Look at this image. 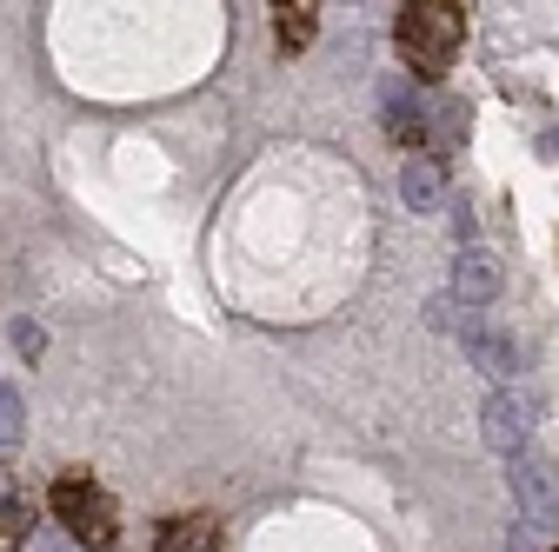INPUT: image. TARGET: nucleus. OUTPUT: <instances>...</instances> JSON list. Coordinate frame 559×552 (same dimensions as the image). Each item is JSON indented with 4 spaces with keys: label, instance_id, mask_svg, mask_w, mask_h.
<instances>
[{
    "label": "nucleus",
    "instance_id": "f257e3e1",
    "mask_svg": "<svg viewBox=\"0 0 559 552\" xmlns=\"http://www.w3.org/2000/svg\"><path fill=\"white\" fill-rule=\"evenodd\" d=\"M460 40H466L460 0H406L400 8V53H406V67L419 81H440L460 60Z\"/></svg>",
    "mask_w": 559,
    "mask_h": 552
},
{
    "label": "nucleus",
    "instance_id": "f03ea898",
    "mask_svg": "<svg viewBox=\"0 0 559 552\" xmlns=\"http://www.w3.org/2000/svg\"><path fill=\"white\" fill-rule=\"evenodd\" d=\"M53 519L74 532L87 552H114V545H120V513H114V500L100 493L94 472H60V479H53Z\"/></svg>",
    "mask_w": 559,
    "mask_h": 552
},
{
    "label": "nucleus",
    "instance_id": "7ed1b4c3",
    "mask_svg": "<svg viewBox=\"0 0 559 552\" xmlns=\"http://www.w3.org/2000/svg\"><path fill=\"white\" fill-rule=\"evenodd\" d=\"M447 326L460 333V353L473 360V373H486L493 386H513V373H520V347H513V333H507V326L473 320V313H460V320H447Z\"/></svg>",
    "mask_w": 559,
    "mask_h": 552
},
{
    "label": "nucleus",
    "instance_id": "20e7f679",
    "mask_svg": "<svg viewBox=\"0 0 559 552\" xmlns=\"http://www.w3.org/2000/svg\"><path fill=\"white\" fill-rule=\"evenodd\" d=\"M479 440H486V453H500V459L526 453L533 446V399L513 393V386H493L486 406H479Z\"/></svg>",
    "mask_w": 559,
    "mask_h": 552
},
{
    "label": "nucleus",
    "instance_id": "39448f33",
    "mask_svg": "<svg viewBox=\"0 0 559 552\" xmlns=\"http://www.w3.org/2000/svg\"><path fill=\"white\" fill-rule=\"evenodd\" d=\"M507 487H513V506H520L533 526L559 513V472H552V459H539L533 446L507 459Z\"/></svg>",
    "mask_w": 559,
    "mask_h": 552
},
{
    "label": "nucleus",
    "instance_id": "423d86ee",
    "mask_svg": "<svg viewBox=\"0 0 559 552\" xmlns=\"http://www.w3.org/2000/svg\"><path fill=\"white\" fill-rule=\"evenodd\" d=\"M500 293H507V266H500V253H486V247H460V253H453L447 300H460V307H493Z\"/></svg>",
    "mask_w": 559,
    "mask_h": 552
},
{
    "label": "nucleus",
    "instance_id": "0eeeda50",
    "mask_svg": "<svg viewBox=\"0 0 559 552\" xmlns=\"http://www.w3.org/2000/svg\"><path fill=\"white\" fill-rule=\"evenodd\" d=\"M447 193H453V180H447L440 154H406L400 160V206L406 214H447Z\"/></svg>",
    "mask_w": 559,
    "mask_h": 552
},
{
    "label": "nucleus",
    "instance_id": "6e6552de",
    "mask_svg": "<svg viewBox=\"0 0 559 552\" xmlns=\"http://www.w3.org/2000/svg\"><path fill=\"white\" fill-rule=\"evenodd\" d=\"M154 552H227V532L214 513H174L154 532Z\"/></svg>",
    "mask_w": 559,
    "mask_h": 552
},
{
    "label": "nucleus",
    "instance_id": "1a4fd4ad",
    "mask_svg": "<svg viewBox=\"0 0 559 552\" xmlns=\"http://www.w3.org/2000/svg\"><path fill=\"white\" fill-rule=\"evenodd\" d=\"M320 27V0H273V40L280 53H300Z\"/></svg>",
    "mask_w": 559,
    "mask_h": 552
},
{
    "label": "nucleus",
    "instance_id": "9d476101",
    "mask_svg": "<svg viewBox=\"0 0 559 552\" xmlns=\"http://www.w3.org/2000/svg\"><path fill=\"white\" fill-rule=\"evenodd\" d=\"M380 100H386V133L393 141H419V133H427V107L406 94V81H386Z\"/></svg>",
    "mask_w": 559,
    "mask_h": 552
},
{
    "label": "nucleus",
    "instance_id": "9b49d317",
    "mask_svg": "<svg viewBox=\"0 0 559 552\" xmlns=\"http://www.w3.org/2000/svg\"><path fill=\"white\" fill-rule=\"evenodd\" d=\"M21 427H27V406H21V393L8 380H0V453L21 446Z\"/></svg>",
    "mask_w": 559,
    "mask_h": 552
},
{
    "label": "nucleus",
    "instance_id": "f8f14e48",
    "mask_svg": "<svg viewBox=\"0 0 559 552\" xmlns=\"http://www.w3.org/2000/svg\"><path fill=\"white\" fill-rule=\"evenodd\" d=\"M14 353H21V360H40V353H47V333H40L34 320H14Z\"/></svg>",
    "mask_w": 559,
    "mask_h": 552
},
{
    "label": "nucleus",
    "instance_id": "ddd939ff",
    "mask_svg": "<svg viewBox=\"0 0 559 552\" xmlns=\"http://www.w3.org/2000/svg\"><path fill=\"white\" fill-rule=\"evenodd\" d=\"M507 552H533V519H520V526L507 532Z\"/></svg>",
    "mask_w": 559,
    "mask_h": 552
},
{
    "label": "nucleus",
    "instance_id": "4468645a",
    "mask_svg": "<svg viewBox=\"0 0 559 552\" xmlns=\"http://www.w3.org/2000/svg\"><path fill=\"white\" fill-rule=\"evenodd\" d=\"M453 240H460V247H473V214H466V206L453 214Z\"/></svg>",
    "mask_w": 559,
    "mask_h": 552
},
{
    "label": "nucleus",
    "instance_id": "2eb2a0df",
    "mask_svg": "<svg viewBox=\"0 0 559 552\" xmlns=\"http://www.w3.org/2000/svg\"><path fill=\"white\" fill-rule=\"evenodd\" d=\"M539 147H546V154H559V127H552V133H546V141H539Z\"/></svg>",
    "mask_w": 559,
    "mask_h": 552
}]
</instances>
